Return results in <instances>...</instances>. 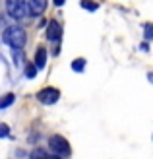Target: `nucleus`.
<instances>
[{
  "instance_id": "1",
  "label": "nucleus",
  "mask_w": 153,
  "mask_h": 159,
  "mask_svg": "<svg viewBox=\"0 0 153 159\" xmlns=\"http://www.w3.org/2000/svg\"><path fill=\"white\" fill-rule=\"evenodd\" d=\"M4 43L8 47H12V49H16V51L23 49V47H25V31H23V27H20V25L6 27V31H4Z\"/></svg>"
},
{
  "instance_id": "2",
  "label": "nucleus",
  "mask_w": 153,
  "mask_h": 159,
  "mask_svg": "<svg viewBox=\"0 0 153 159\" xmlns=\"http://www.w3.org/2000/svg\"><path fill=\"white\" fill-rule=\"evenodd\" d=\"M6 12L14 20H25L27 16V2L25 0H6Z\"/></svg>"
},
{
  "instance_id": "3",
  "label": "nucleus",
  "mask_w": 153,
  "mask_h": 159,
  "mask_svg": "<svg viewBox=\"0 0 153 159\" xmlns=\"http://www.w3.org/2000/svg\"><path fill=\"white\" fill-rule=\"evenodd\" d=\"M49 146L54 152V155H70V144L62 136H52L49 140Z\"/></svg>"
},
{
  "instance_id": "4",
  "label": "nucleus",
  "mask_w": 153,
  "mask_h": 159,
  "mask_svg": "<svg viewBox=\"0 0 153 159\" xmlns=\"http://www.w3.org/2000/svg\"><path fill=\"white\" fill-rule=\"evenodd\" d=\"M37 99L41 101L43 105H54V103L60 99V91H58V89H54V87H45V89L39 91Z\"/></svg>"
},
{
  "instance_id": "5",
  "label": "nucleus",
  "mask_w": 153,
  "mask_h": 159,
  "mask_svg": "<svg viewBox=\"0 0 153 159\" xmlns=\"http://www.w3.org/2000/svg\"><path fill=\"white\" fill-rule=\"evenodd\" d=\"M47 8V0H29V12L33 16H41Z\"/></svg>"
},
{
  "instance_id": "6",
  "label": "nucleus",
  "mask_w": 153,
  "mask_h": 159,
  "mask_svg": "<svg viewBox=\"0 0 153 159\" xmlns=\"http://www.w3.org/2000/svg\"><path fill=\"white\" fill-rule=\"evenodd\" d=\"M47 37L51 39V41H56V39L60 37V25L58 21H51L49 27H47Z\"/></svg>"
},
{
  "instance_id": "7",
  "label": "nucleus",
  "mask_w": 153,
  "mask_h": 159,
  "mask_svg": "<svg viewBox=\"0 0 153 159\" xmlns=\"http://www.w3.org/2000/svg\"><path fill=\"white\" fill-rule=\"evenodd\" d=\"M33 64L37 66V70L39 68H45V64H47V51L43 49V47H39L37 49V52H35V62Z\"/></svg>"
},
{
  "instance_id": "8",
  "label": "nucleus",
  "mask_w": 153,
  "mask_h": 159,
  "mask_svg": "<svg viewBox=\"0 0 153 159\" xmlns=\"http://www.w3.org/2000/svg\"><path fill=\"white\" fill-rule=\"evenodd\" d=\"M14 101H16V95H14V93H6V95H2V97H0V109L10 107Z\"/></svg>"
},
{
  "instance_id": "9",
  "label": "nucleus",
  "mask_w": 153,
  "mask_h": 159,
  "mask_svg": "<svg viewBox=\"0 0 153 159\" xmlns=\"http://www.w3.org/2000/svg\"><path fill=\"white\" fill-rule=\"evenodd\" d=\"M23 72H25V76L31 80V78H35V76H37V66L33 64V62H27V64H25V70H23Z\"/></svg>"
},
{
  "instance_id": "10",
  "label": "nucleus",
  "mask_w": 153,
  "mask_h": 159,
  "mask_svg": "<svg viewBox=\"0 0 153 159\" xmlns=\"http://www.w3.org/2000/svg\"><path fill=\"white\" fill-rule=\"evenodd\" d=\"M83 68H85V60L83 58L72 60V70H74V72H83Z\"/></svg>"
},
{
  "instance_id": "11",
  "label": "nucleus",
  "mask_w": 153,
  "mask_h": 159,
  "mask_svg": "<svg viewBox=\"0 0 153 159\" xmlns=\"http://www.w3.org/2000/svg\"><path fill=\"white\" fill-rule=\"evenodd\" d=\"M143 31H146V33H143V39H146V41H151L153 39V25L151 23H146V25H143Z\"/></svg>"
},
{
  "instance_id": "12",
  "label": "nucleus",
  "mask_w": 153,
  "mask_h": 159,
  "mask_svg": "<svg viewBox=\"0 0 153 159\" xmlns=\"http://www.w3.org/2000/svg\"><path fill=\"white\" fill-rule=\"evenodd\" d=\"M31 159H47V153H45V149H41V148L33 149V152H31Z\"/></svg>"
},
{
  "instance_id": "13",
  "label": "nucleus",
  "mask_w": 153,
  "mask_h": 159,
  "mask_svg": "<svg viewBox=\"0 0 153 159\" xmlns=\"http://www.w3.org/2000/svg\"><path fill=\"white\" fill-rule=\"evenodd\" d=\"M82 8H85V10H91V12H95V10H97V4H95L93 0H82Z\"/></svg>"
},
{
  "instance_id": "14",
  "label": "nucleus",
  "mask_w": 153,
  "mask_h": 159,
  "mask_svg": "<svg viewBox=\"0 0 153 159\" xmlns=\"http://www.w3.org/2000/svg\"><path fill=\"white\" fill-rule=\"evenodd\" d=\"M10 136V128L6 124H0V138H8Z\"/></svg>"
},
{
  "instance_id": "15",
  "label": "nucleus",
  "mask_w": 153,
  "mask_h": 159,
  "mask_svg": "<svg viewBox=\"0 0 153 159\" xmlns=\"http://www.w3.org/2000/svg\"><path fill=\"white\" fill-rule=\"evenodd\" d=\"M64 2H66V0H54V4H56V6H64Z\"/></svg>"
},
{
  "instance_id": "16",
  "label": "nucleus",
  "mask_w": 153,
  "mask_h": 159,
  "mask_svg": "<svg viewBox=\"0 0 153 159\" xmlns=\"http://www.w3.org/2000/svg\"><path fill=\"white\" fill-rule=\"evenodd\" d=\"M47 159H62V157H58V155H51L49 157V155H47Z\"/></svg>"
},
{
  "instance_id": "17",
  "label": "nucleus",
  "mask_w": 153,
  "mask_h": 159,
  "mask_svg": "<svg viewBox=\"0 0 153 159\" xmlns=\"http://www.w3.org/2000/svg\"><path fill=\"white\" fill-rule=\"evenodd\" d=\"M147 80H149V82H151V84H153V74H151V72H149V74H147Z\"/></svg>"
}]
</instances>
